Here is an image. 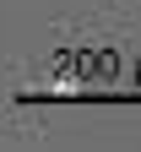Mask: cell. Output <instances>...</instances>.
Masks as SVG:
<instances>
[{"mask_svg":"<svg viewBox=\"0 0 141 152\" xmlns=\"http://www.w3.org/2000/svg\"><path fill=\"white\" fill-rule=\"evenodd\" d=\"M98 6H103L109 16H136V11H141V0H98Z\"/></svg>","mask_w":141,"mask_h":152,"instance_id":"6da1fadb","label":"cell"}]
</instances>
